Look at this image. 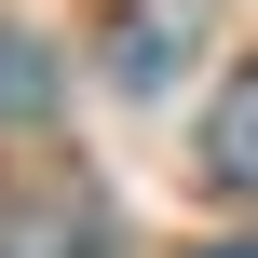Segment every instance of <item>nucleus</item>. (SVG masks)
<instances>
[{
  "mask_svg": "<svg viewBox=\"0 0 258 258\" xmlns=\"http://www.w3.org/2000/svg\"><path fill=\"white\" fill-rule=\"evenodd\" d=\"M190 54H204V14L190 0H122V27H109V82L122 95H163Z\"/></svg>",
  "mask_w": 258,
  "mask_h": 258,
  "instance_id": "f257e3e1",
  "label": "nucleus"
},
{
  "mask_svg": "<svg viewBox=\"0 0 258 258\" xmlns=\"http://www.w3.org/2000/svg\"><path fill=\"white\" fill-rule=\"evenodd\" d=\"M0 258H109V218L82 190H14L0 204Z\"/></svg>",
  "mask_w": 258,
  "mask_h": 258,
  "instance_id": "f03ea898",
  "label": "nucleus"
},
{
  "mask_svg": "<svg viewBox=\"0 0 258 258\" xmlns=\"http://www.w3.org/2000/svg\"><path fill=\"white\" fill-rule=\"evenodd\" d=\"M204 177L218 190H258V68H231L218 109H204Z\"/></svg>",
  "mask_w": 258,
  "mask_h": 258,
  "instance_id": "7ed1b4c3",
  "label": "nucleus"
},
{
  "mask_svg": "<svg viewBox=\"0 0 258 258\" xmlns=\"http://www.w3.org/2000/svg\"><path fill=\"white\" fill-rule=\"evenodd\" d=\"M54 109V54L41 41H0V122H41Z\"/></svg>",
  "mask_w": 258,
  "mask_h": 258,
  "instance_id": "20e7f679",
  "label": "nucleus"
},
{
  "mask_svg": "<svg viewBox=\"0 0 258 258\" xmlns=\"http://www.w3.org/2000/svg\"><path fill=\"white\" fill-rule=\"evenodd\" d=\"M204 258H258V245H204Z\"/></svg>",
  "mask_w": 258,
  "mask_h": 258,
  "instance_id": "39448f33",
  "label": "nucleus"
}]
</instances>
